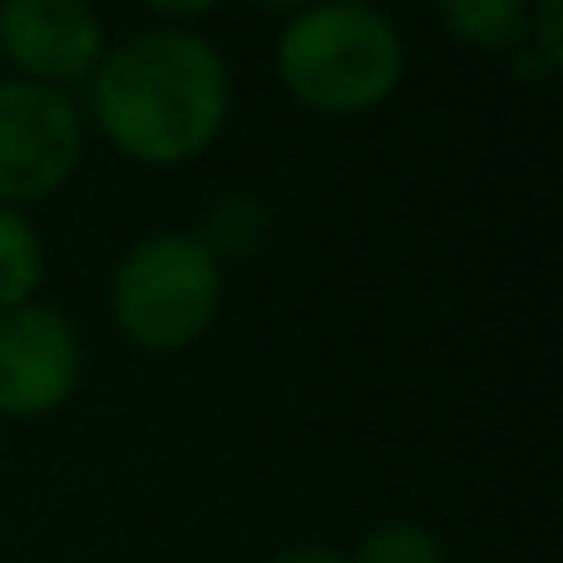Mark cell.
Here are the masks:
<instances>
[{
    "label": "cell",
    "instance_id": "obj_1",
    "mask_svg": "<svg viewBox=\"0 0 563 563\" xmlns=\"http://www.w3.org/2000/svg\"><path fill=\"white\" fill-rule=\"evenodd\" d=\"M89 79L95 124L119 154L148 168L208 154L233 109L228 59L194 30H139L104 49Z\"/></svg>",
    "mask_w": 563,
    "mask_h": 563
},
{
    "label": "cell",
    "instance_id": "obj_2",
    "mask_svg": "<svg viewBox=\"0 0 563 563\" xmlns=\"http://www.w3.org/2000/svg\"><path fill=\"white\" fill-rule=\"evenodd\" d=\"M277 75L297 104L351 119L386 104L406 75V45L371 0H311L277 40Z\"/></svg>",
    "mask_w": 563,
    "mask_h": 563
},
{
    "label": "cell",
    "instance_id": "obj_3",
    "mask_svg": "<svg viewBox=\"0 0 563 563\" xmlns=\"http://www.w3.org/2000/svg\"><path fill=\"white\" fill-rule=\"evenodd\" d=\"M109 307H114L119 331L134 346L154 351V356L194 346L218 321V307H223L218 253L184 233L144 238L119 263L114 287H109Z\"/></svg>",
    "mask_w": 563,
    "mask_h": 563
},
{
    "label": "cell",
    "instance_id": "obj_4",
    "mask_svg": "<svg viewBox=\"0 0 563 563\" xmlns=\"http://www.w3.org/2000/svg\"><path fill=\"white\" fill-rule=\"evenodd\" d=\"M85 154V114L55 85L0 79V203L20 208L69 184Z\"/></svg>",
    "mask_w": 563,
    "mask_h": 563
},
{
    "label": "cell",
    "instance_id": "obj_5",
    "mask_svg": "<svg viewBox=\"0 0 563 563\" xmlns=\"http://www.w3.org/2000/svg\"><path fill=\"white\" fill-rule=\"evenodd\" d=\"M85 351L55 307H10L0 311V416L35 420L59 410L79 386Z\"/></svg>",
    "mask_w": 563,
    "mask_h": 563
},
{
    "label": "cell",
    "instance_id": "obj_6",
    "mask_svg": "<svg viewBox=\"0 0 563 563\" xmlns=\"http://www.w3.org/2000/svg\"><path fill=\"white\" fill-rule=\"evenodd\" d=\"M0 55L15 79L65 89L104 59V20L89 0H0Z\"/></svg>",
    "mask_w": 563,
    "mask_h": 563
},
{
    "label": "cell",
    "instance_id": "obj_7",
    "mask_svg": "<svg viewBox=\"0 0 563 563\" xmlns=\"http://www.w3.org/2000/svg\"><path fill=\"white\" fill-rule=\"evenodd\" d=\"M445 30L470 49H519L529 45V0H435Z\"/></svg>",
    "mask_w": 563,
    "mask_h": 563
},
{
    "label": "cell",
    "instance_id": "obj_8",
    "mask_svg": "<svg viewBox=\"0 0 563 563\" xmlns=\"http://www.w3.org/2000/svg\"><path fill=\"white\" fill-rule=\"evenodd\" d=\"M40 277H45V243L15 208L0 203V311L25 307Z\"/></svg>",
    "mask_w": 563,
    "mask_h": 563
},
{
    "label": "cell",
    "instance_id": "obj_9",
    "mask_svg": "<svg viewBox=\"0 0 563 563\" xmlns=\"http://www.w3.org/2000/svg\"><path fill=\"white\" fill-rule=\"evenodd\" d=\"M346 563H445V544L430 525L386 519L371 534H361L356 554H346Z\"/></svg>",
    "mask_w": 563,
    "mask_h": 563
},
{
    "label": "cell",
    "instance_id": "obj_10",
    "mask_svg": "<svg viewBox=\"0 0 563 563\" xmlns=\"http://www.w3.org/2000/svg\"><path fill=\"white\" fill-rule=\"evenodd\" d=\"M529 40H534V55L549 69H559L563 59V40H559V0H539V15H529Z\"/></svg>",
    "mask_w": 563,
    "mask_h": 563
},
{
    "label": "cell",
    "instance_id": "obj_11",
    "mask_svg": "<svg viewBox=\"0 0 563 563\" xmlns=\"http://www.w3.org/2000/svg\"><path fill=\"white\" fill-rule=\"evenodd\" d=\"M267 563H346V554H336V549H327V544H291Z\"/></svg>",
    "mask_w": 563,
    "mask_h": 563
},
{
    "label": "cell",
    "instance_id": "obj_12",
    "mask_svg": "<svg viewBox=\"0 0 563 563\" xmlns=\"http://www.w3.org/2000/svg\"><path fill=\"white\" fill-rule=\"evenodd\" d=\"M148 10H158V15L168 20H188V15H203V10H213L218 0H144Z\"/></svg>",
    "mask_w": 563,
    "mask_h": 563
},
{
    "label": "cell",
    "instance_id": "obj_13",
    "mask_svg": "<svg viewBox=\"0 0 563 563\" xmlns=\"http://www.w3.org/2000/svg\"><path fill=\"white\" fill-rule=\"evenodd\" d=\"M257 5H267V10H307L311 0H257Z\"/></svg>",
    "mask_w": 563,
    "mask_h": 563
}]
</instances>
